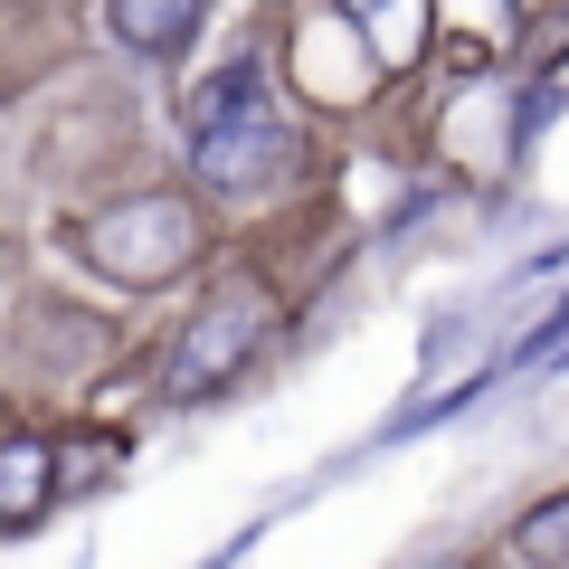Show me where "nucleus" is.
Wrapping results in <instances>:
<instances>
[{
  "instance_id": "obj_1",
  "label": "nucleus",
  "mask_w": 569,
  "mask_h": 569,
  "mask_svg": "<svg viewBox=\"0 0 569 569\" xmlns=\"http://www.w3.org/2000/svg\"><path fill=\"white\" fill-rule=\"evenodd\" d=\"M181 133H190V171H200L219 200H266V190H284L305 171V133H295V114L266 96L257 58L219 67V77L190 96Z\"/></svg>"
},
{
  "instance_id": "obj_4",
  "label": "nucleus",
  "mask_w": 569,
  "mask_h": 569,
  "mask_svg": "<svg viewBox=\"0 0 569 569\" xmlns=\"http://www.w3.org/2000/svg\"><path fill=\"white\" fill-rule=\"evenodd\" d=\"M342 29H361L370 77H408L437 39V0H342Z\"/></svg>"
},
{
  "instance_id": "obj_7",
  "label": "nucleus",
  "mask_w": 569,
  "mask_h": 569,
  "mask_svg": "<svg viewBox=\"0 0 569 569\" xmlns=\"http://www.w3.org/2000/svg\"><path fill=\"white\" fill-rule=\"evenodd\" d=\"M512 560H531V569H569V493H550V503H531L522 522H512Z\"/></svg>"
},
{
  "instance_id": "obj_6",
  "label": "nucleus",
  "mask_w": 569,
  "mask_h": 569,
  "mask_svg": "<svg viewBox=\"0 0 569 569\" xmlns=\"http://www.w3.org/2000/svg\"><path fill=\"white\" fill-rule=\"evenodd\" d=\"M48 493H58V456H48V437H0V531L39 522Z\"/></svg>"
},
{
  "instance_id": "obj_5",
  "label": "nucleus",
  "mask_w": 569,
  "mask_h": 569,
  "mask_svg": "<svg viewBox=\"0 0 569 569\" xmlns=\"http://www.w3.org/2000/svg\"><path fill=\"white\" fill-rule=\"evenodd\" d=\"M200 20H209V0H104V29L133 58H181L200 39Z\"/></svg>"
},
{
  "instance_id": "obj_2",
  "label": "nucleus",
  "mask_w": 569,
  "mask_h": 569,
  "mask_svg": "<svg viewBox=\"0 0 569 569\" xmlns=\"http://www.w3.org/2000/svg\"><path fill=\"white\" fill-rule=\"evenodd\" d=\"M200 247H209L200 200H181V190H133L86 219V257L114 284H171L181 266H200Z\"/></svg>"
},
{
  "instance_id": "obj_3",
  "label": "nucleus",
  "mask_w": 569,
  "mask_h": 569,
  "mask_svg": "<svg viewBox=\"0 0 569 569\" xmlns=\"http://www.w3.org/2000/svg\"><path fill=\"white\" fill-rule=\"evenodd\" d=\"M266 332H276V295H266V284H219V295H209V305L181 323V342H171L162 399L190 408V399H209V389H228L247 361H257Z\"/></svg>"
}]
</instances>
